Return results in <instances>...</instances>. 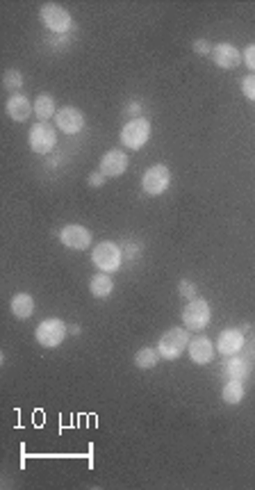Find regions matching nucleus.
<instances>
[{
    "mask_svg": "<svg viewBox=\"0 0 255 490\" xmlns=\"http://www.w3.org/2000/svg\"><path fill=\"white\" fill-rule=\"evenodd\" d=\"M189 347V333L183 326H174L169 329L158 342V351L164 361H176L185 354V349Z\"/></svg>",
    "mask_w": 255,
    "mask_h": 490,
    "instance_id": "nucleus-1",
    "label": "nucleus"
},
{
    "mask_svg": "<svg viewBox=\"0 0 255 490\" xmlns=\"http://www.w3.org/2000/svg\"><path fill=\"white\" fill-rule=\"evenodd\" d=\"M67 333H69V326L64 324V320H60V317H51V320H44L37 326L35 338H37V342L41 347L55 349L64 342Z\"/></svg>",
    "mask_w": 255,
    "mask_h": 490,
    "instance_id": "nucleus-2",
    "label": "nucleus"
},
{
    "mask_svg": "<svg viewBox=\"0 0 255 490\" xmlns=\"http://www.w3.org/2000/svg\"><path fill=\"white\" fill-rule=\"evenodd\" d=\"M151 140V121L148 119H133L121 128V144L130 151L144 149L146 142Z\"/></svg>",
    "mask_w": 255,
    "mask_h": 490,
    "instance_id": "nucleus-3",
    "label": "nucleus"
},
{
    "mask_svg": "<svg viewBox=\"0 0 255 490\" xmlns=\"http://www.w3.org/2000/svg\"><path fill=\"white\" fill-rule=\"evenodd\" d=\"M121 249L119 244L114 242H101L94 247V253H92V263L101 269L105 274H114L121 269Z\"/></svg>",
    "mask_w": 255,
    "mask_h": 490,
    "instance_id": "nucleus-4",
    "label": "nucleus"
},
{
    "mask_svg": "<svg viewBox=\"0 0 255 490\" xmlns=\"http://www.w3.org/2000/svg\"><path fill=\"white\" fill-rule=\"evenodd\" d=\"M212 320V310L210 304L201 297H196L194 301H189L183 310V322L187 331H203L205 326Z\"/></svg>",
    "mask_w": 255,
    "mask_h": 490,
    "instance_id": "nucleus-5",
    "label": "nucleus"
},
{
    "mask_svg": "<svg viewBox=\"0 0 255 490\" xmlns=\"http://www.w3.org/2000/svg\"><path fill=\"white\" fill-rule=\"evenodd\" d=\"M41 21H44V26L51 32H55V35H64V32H69L73 26L71 14L57 3H46L41 7Z\"/></svg>",
    "mask_w": 255,
    "mask_h": 490,
    "instance_id": "nucleus-6",
    "label": "nucleus"
},
{
    "mask_svg": "<svg viewBox=\"0 0 255 490\" xmlns=\"http://www.w3.org/2000/svg\"><path fill=\"white\" fill-rule=\"evenodd\" d=\"M171 185V171L167 165H153L144 171L142 187L148 196H160L169 190Z\"/></svg>",
    "mask_w": 255,
    "mask_h": 490,
    "instance_id": "nucleus-7",
    "label": "nucleus"
},
{
    "mask_svg": "<svg viewBox=\"0 0 255 490\" xmlns=\"http://www.w3.org/2000/svg\"><path fill=\"white\" fill-rule=\"evenodd\" d=\"M28 140H30L32 151L39 153V155H46L57 146V133H55L53 126L46 124V121H39V124H35L30 128Z\"/></svg>",
    "mask_w": 255,
    "mask_h": 490,
    "instance_id": "nucleus-8",
    "label": "nucleus"
},
{
    "mask_svg": "<svg viewBox=\"0 0 255 490\" xmlns=\"http://www.w3.org/2000/svg\"><path fill=\"white\" fill-rule=\"evenodd\" d=\"M92 233L82 224H69L60 231V242L71 251H85L92 247Z\"/></svg>",
    "mask_w": 255,
    "mask_h": 490,
    "instance_id": "nucleus-9",
    "label": "nucleus"
},
{
    "mask_svg": "<svg viewBox=\"0 0 255 490\" xmlns=\"http://www.w3.org/2000/svg\"><path fill=\"white\" fill-rule=\"evenodd\" d=\"M128 165H130V158L126 155V151L112 149L101 158V167H98V171H101L105 178H119L126 174Z\"/></svg>",
    "mask_w": 255,
    "mask_h": 490,
    "instance_id": "nucleus-10",
    "label": "nucleus"
},
{
    "mask_svg": "<svg viewBox=\"0 0 255 490\" xmlns=\"http://www.w3.org/2000/svg\"><path fill=\"white\" fill-rule=\"evenodd\" d=\"M57 128L62 130L64 135H78L82 128H85V114H82L78 108H73V105H67V108H62L57 112Z\"/></svg>",
    "mask_w": 255,
    "mask_h": 490,
    "instance_id": "nucleus-11",
    "label": "nucleus"
},
{
    "mask_svg": "<svg viewBox=\"0 0 255 490\" xmlns=\"http://www.w3.org/2000/svg\"><path fill=\"white\" fill-rule=\"evenodd\" d=\"M187 354H189V358H192V363L208 365V363H212V358H215V345H212L210 338L199 336V338L189 340Z\"/></svg>",
    "mask_w": 255,
    "mask_h": 490,
    "instance_id": "nucleus-12",
    "label": "nucleus"
},
{
    "mask_svg": "<svg viewBox=\"0 0 255 490\" xmlns=\"http://www.w3.org/2000/svg\"><path fill=\"white\" fill-rule=\"evenodd\" d=\"M217 349L221 356H235L244 349V333L240 329H224L219 333Z\"/></svg>",
    "mask_w": 255,
    "mask_h": 490,
    "instance_id": "nucleus-13",
    "label": "nucleus"
},
{
    "mask_svg": "<svg viewBox=\"0 0 255 490\" xmlns=\"http://www.w3.org/2000/svg\"><path fill=\"white\" fill-rule=\"evenodd\" d=\"M5 110H7V114H10L12 121L23 124V121H28L30 114L35 112V103H30V98L23 94H12L10 101H7V105H5Z\"/></svg>",
    "mask_w": 255,
    "mask_h": 490,
    "instance_id": "nucleus-14",
    "label": "nucleus"
},
{
    "mask_svg": "<svg viewBox=\"0 0 255 490\" xmlns=\"http://www.w3.org/2000/svg\"><path fill=\"white\" fill-rule=\"evenodd\" d=\"M212 57H215V64L219 69L230 71V69H235L237 64H240L242 53L237 51L233 44H217L215 48H212Z\"/></svg>",
    "mask_w": 255,
    "mask_h": 490,
    "instance_id": "nucleus-15",
    "label": "nucleus"
},
{
    "mask_svg": "<svg viewBox=\"0 0 255 490\" xmlns=\"http://www.w3.org/2000/svg\"><path fill=\"white\" fill-rule=\"evenodd\" d=\"M10 308H12L14 317H19V320H28V317H32V313H35V299H32L28 292H19V294H14L12 297Z\"/></svg>",
    "mask_w": 255,
    "mask_h": 490,
    "instance_id": "nucleus-16",
    "label": "nucleus"
},
{
    "mask_svg": "<svg viewBox=\"0 0 255 490\" xmlns=\"http://www.w3.org/2000/svg\"><path fill=\"white\" fill-rule=\"evenodd\" d=\"M89 292L94 294L96 299H108L110 294L114 292V281H112V276L110 274H96L92 281H89Z\"/></svg>",
    "mask_w": 255,
    "mask_h": 490,
    "instance_id": "nucleus-17",
    "label": "nucleus"
},
{
    "mask_svg": "<svg viewBox=\"0 0 255 490\" xmlns=\"http://www.w3.org/2000/svg\"><path fill=\"white\" fill-rule=\"evenodd\" d=\"M224 372H226V377L228 379H237V381H244L246 377H249V372H251V365L244 361V358H237V356H230L226 365H224Z\"/></svg>",
    "mask_w": 255,
    "mask_h": 490,
    "instance_id": "nucleus-18",
    "label": "nucleus"
},
{
    "mask_svg": "<svg viewBox=\"0 0 255 490\" xmlns=\"http://www.w3.org/2000/svg\"><path fill=\"white\" fill-rule=\"evenodd\" d=\"M221 399H224L228 406H237L244 399V383L237 379H228L224 390H221Z\"/></svg>",
    "mask_w": 255,
    "mask_h": 490,
    "instance_id": "nucleus-19",
    "label": "nucleus"
},
{
    "mask_svg": "<svg viewBox=\"0 0 255 490\" xmlns=\"http://www.w3.org/2000/svg\"><path fill=\"white\" fill-rule=\"evenodd\" d=\"M35 114H37V117H39L41 121L57 117L55 98H53L51 94H39V96L35 98Z\"/></svg>",
    "mask_w": 255,
    "mask_h": 490,
    "instance_id": "nucleus-20",
    "label": "nucleus"
},
{
    "mask_svg": "<svg viewBox=\"0 0 255 490\" xmlns=\"http://www.w3.org/2000/svg\"><path fill=\"white\" fill-rule=\"evenodd\" d=\"M160 351L158 349H153V347H144V349H139L137 354H135V365L139 367V370H153L155 365L160 363Z\"/></svg>",
    "mask_w": 255,
    "mask_h": 490,
    "instance_id": "nucleus-21",
    "label": "nucleus"
},
{
    "mask_svg": "<svg viewBox=\"0 0 255 490\" xmlns=\"http://www.w3.org/2000/svg\"><path fill=\"white\" fill-rule=\"evenodd\" d=\"M3 85H5V89H10V92H19V89L23 87V73H21V71H16V69L5 71V76H3Z\"/></svg>",
    "mask_w": 255,
    "mask_h": 490,
    "instance_id": "nucleus-22",
    "label": "nucleus"
},
{
    "mask_svg": "<svg viewBox=\"0 0 255 490\" xmlns=\"http://www.w3.org/2000/svg\"><path fill=\"white\" fill-rule=\"evenodd\" d=\"M178 294H180V297H183L185 301H194L196 297H199V290H196V285H194L192 281H180Z\"/></svg>",
    "mask_w": 255,
    "mask_h": 490,
    "instance_id": "nucleus-23",
    "label": "nucleus"
},
{
    "mask_svg": "<svg viewBox=\"0 0 255 490\" xmlns=\"http://www.w3.org/2000/svg\"><path fill=\"white\" fill-rule=\"evenodd\" d=\"M242 92H244L246 98H249V101L255 103V73H251V76H246L242 80Z\"/></svg>",
    "mask_w": 255,
    "mask_h": 490,
    "instance_id": "nucleus-24",
    "label": "nucleus"
},
{
    "mask_svg": "<svg viewBox=\"0 0 255 490\" xmlns=\"http://www.w3.org/2000/svg\"><path fill=\"white\" fill-rule=\"evenodd\" d=\"M242 60H244V64H246V67H249V69L255 73V44L246 46V51L242 53Z\"/></svg>",
    "mask_w": 255,
    "mask_h": 490,
    "instance_id": "nucleus-25",
    "label": "nucleus"
},
{
    "mask_svg": "<svg viewBox=\"0 0 255 490\" xmlns=\"http://www.w3.org/2000/svg\"><path fill=\"white\" fill-rule=\"evenodd\" d=\"M194 53L196 55H208V53H212V48H210L208 42H205V39H196V42H194Z\"/></svg>",
    "mask_w": 255,
    "mask_h": 490,
    "instance_id": "nucleus-26",
    "label": "nucleus"
},
{
    "mask_svg": "<svg viewBox=\"0 0 255 490\" xmlns=\"http://www.w3.org/2000/svg\"><path fill=\"white\" fill-rule=\"evenodd\" d=\"M87 183L92 185V187H103L105 185V176L101 174V171H94V174H89Z\"/></svg>",
    "mask_w": 255,
    "mask_h": 490,
    "instance_id": "nucleus-27",
    "label": "nucleus"
},
{
    "mask_svg": "<svg viewBox=\"0 0 255 490\" xmlns=\"http://www.w3.org/2000/svg\"><path fill=\"white\" fill-rule=\"evenodd\" d=\"M128 112H130V114H135V119H142V105H139V103H133V105H130Z\"/></svg>",
    "mask_w": 255,
    "mask_h": 490,
    "instance_id": "nucleus-28",
    "label": "nucleus"
},
{
    "mask_svg": "<svg viewBox=\"0 0 255 490\" xmlns=\"http://www.w3.org/2000/svg\"><path fill=\"white\" fill-rule=\"evenodd\" d=\"M69 331L73 333V336H78V333H80V326H69Z\"/></svg>",
    "mask_w": 255,
    "mask_h": 490,
    "instance_id": "nucleus-29",
    "label": "nucleus"
}]
</instances>
